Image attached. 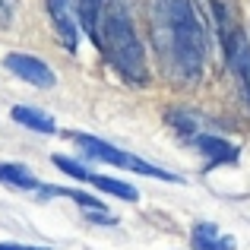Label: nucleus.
Listing matches in <instances>:
<instances>
[{"mask_svg": "<svg viewBox=\"0 0 250 250\" xmlns=\"http://www.w3.org/2000/svg\"><path fill=\"white\" fill-rule=\"evenodd\" d=\"M98 48L108 63L130 83L146 80V51L133 29V19L124 0H104L102 22H98Z\"/></svg>", "mask_w": 250, "mask_h": 250, "instance_id": "f03ea898", "label": "nucleus"}, {"mask_svg": "<svg viewBox=\"0 0 250 250\" xmlns=\"http://www.w3.org/2000/svg\"><path fill=\"white\" fill-rule=\"evenodd\" d=\"M102 10H104V0H76V19H80V29H85V35H89L92 42H98Z\"/></svg>", "mask_w": 250, "mask_h": 250, "instance_id": "f8f14e48", "label": "nucleus"}, {"mask_svg": "<svg viewBox=\"0 0 250 250\" xmlns=\"http://www.w3.org/2000/svg\"><path fill=\"white\" fill-rule=\"evenodd\" d=\"M193 146L200 149L203 155H206V165H231V162H238V146H231L228 140H219V136H203L196 133L193 136Z\"/></svg>", "mask_w": 250, "mask_h": 250, "instance_id": "1a4fd4ad", "label": "nucleus"}, {"mask_svg": "<svg viewBox=\"0 0 250 250\" xmlns=\"http://www.w3.org/2000/svg\"><path fill=\"white\" fill-rule=\"evenodd\" d=\"M13 121L16 124H22V127H29V130H35V133H54V117L51 114H44V111H38V108H29V104H16L13 108Z\"/></svg>", "mask_w": 250, "mask_h": 250, "instance_id": "9b49d317", "label": "nucleus"}, {"mask_svg": "<svg viewBox=\"0 0 250 250\" xmlns=\"http://www.w3.org/2000/svg\"><path fill=\"white\" fill-rule=\"evenodd\" d=\"M212 16V25H215V35H219V44H225L234 32H241V22H238V6L234 0H203Z\"/></svg>", "mask_w": 250, "mask_h": 250, "instance_id": "6e6552de", "label": "nucleus"}, {"mask_svg": "<svg viewBox=\"0 0 250 250\" xmlns=\"http://www.w3.org/2000/svg\"><path fill=\"white\" fill-rule=\"evenodd\" d=\"M70 140L76 143V146L83 149L89 159L95 162H104V165H114V168H124V171H136V174H146V177H159V181H181L177 174H171V171H162L155 165H149V162L136 159V155L124 152V149L111 146V143L98 140V136H89V133H70Z\"/></svg>", "mask_w": 250, "mask_h": 250, "instance_id": "7ed1b4c3", "label": "nucleus"}, {"mask_svg": "<svg viewBox=\"0 0 250 250\" xmlns=\"http://www.w3.org/2000/svg\"><path fill=\"white\" fill-rule=\"evenodd\" d=\"M3 67L10 70L13 76H19V80L38 85V89H51V85L57 83L54 80V70H51L44 61L32 57V54H6L3 57Z\"/></svg>", "mask_w": 250, "mask_h": 250, "instance_id": "0eeeda50", "label": "nucleus"}, {"mask_svg": "<svg viewBox=\"0 0 250 250\" xmlns=\"http://www.w3.org/2000/svg\"><path fill=\"white\" fill-rule=\"evenodd\" d=\"M48 16L61 44L73 54L80 42V19H76V0H48Z\"/></svg>", "mask_w": 250, "mask_h": 250, "instance_id": "423d86ee", "label": "nucleus"}, {"mask_svg": "<svg viewBox=\"0 0 250 250\" xmlns=\"http://www.w3.org/2000/svg\"><path fill=\"white\" fill-rule=\"evenodd\" d=\"M190 241H193V250H234V238L222 234L212 222H196Z\"/></svg>", "mask_w": 250, "mask_h": 250, "instance_id": "9d476101", "label": "nucleus"}, {"mask_svg": "<svg viewBox=\"0 0 250 250\" xmlns=\"http://www.w3.org/2000/svg\"><path fill=\"white\" fill-rule=\"evenodd\" d=\"M155 48L168 76L200 80L206 57V32L190 0H155Z\"/></svg>", "mask_w": 250, "mask_h": 250, "instance_id": "f257e3e1", "label": "nucleus"}, {"mask_svg": "<svg viewBox=\"0 0 250 250\" xmlns=\"http://www.w3.org/2000/svg\"><path fill=\"white\" fill-rule=\"evenodd\" d=\"M0 181L19 190H42V181L32 174L25 165H13V162H0Z\"/></svg>", "mask_w": 250, "mask_h": 250, "instance_id": "ddd939ff", "label": "nucleus"}, {"mask_svg": "<svg viewBox=\"0 0 250 250\" xmlns=\"http://www.w3.org/2000/svg\"><path fill=\"white\" fill-rule=\"evenodd\" d=\"M54 165L61 168V171H67L70 177H76V181H85V184H92V187L104 190V193H114V196H121V200H127V203H136V200H140V193H136V187H130V184L117 181V177L92 174L89 168H83L80 162H70L67 155H54Z\"/></svg>", "mask_w": 250, "mask_h": 250, "instance_id": "20e7f679", "label": "nucleus"}, {"mask_svg": "<svg viewBox=\"0 0 250 250\" xmlns=\"http://www.w3.org/2000/svg\"><path fill=\"white\" fill-rule=\"evenodd\" d=\"M222 54H225V63L231 70V76L238 80V89L244 95V102L250 104V42L244 35V29L234 32L225 44H222Z\"/></svg>", "mask_w": 250, "mask_h": 250, "instance_id": "39448f33", "label": "nucleus"}, {"mask_svg": "<svg viewBox=\"0 0 250 250\" xmlns=\"http://www.w3.org/2000/svg\"><path fill=\"white\" fill-rule=\"evenodd\" d=\"M0 250H51V247H35V244H0Z\"/></svg>", "mask_w": 250, "mask_h": 250, "instance_id": "dca6fc26", "label": "nucleus"}, {"mask_svg": "<svg viewBox=\"0 0 250 250\" xmlns=\"http://www.w3.org/2000/svg\"><path fill=\"white\" fill-rule=\"evenodd\" d=\"M13 16H16V0H0V25H10Z\"/></svg>", "mask_w": 250, "mask_h": 250, "instance_id": "2eb2a0df", "label": "nucleus"}, {"mask_svg": "<svg viewBox=\"0 0 250 250\" xmlns=\"http://www.w3.org/2000/svg\"><path fill=\"white\" fill-rule=\"evenodd\" d=\"M168 124L181 136H196L200 133V117L193 111H168Z\"/></svg>", "mask_w": 250, "mask_h": 250, "instance_id": "4468645a", "label": "nucleus"}]
</instances>
